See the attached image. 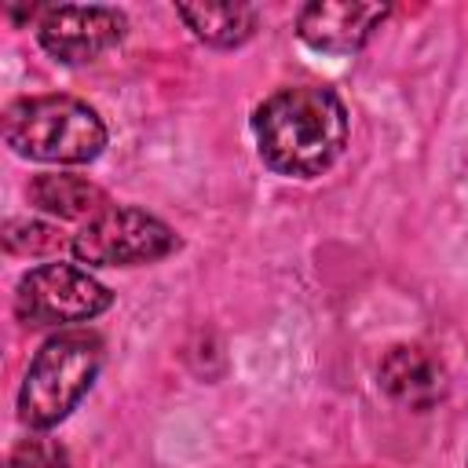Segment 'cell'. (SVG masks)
<instances>
[{
    "label": "cell",
    "mask_w": 468,
    "mask_h": 468,
    "mask_svg": "<svg viewBox=\"0 0 468 468\" xmlns=\"http://www.w3.org/2000/svg\"><path fill=\"white\" fill-rule=\"evenodd\" d=\"M260 161L289 179L322 176L347 146V110L336 91L292 84L267 95L252 113Z\"/></svg>",
    "instance_id": "6da1fadb"
},
{
    "label": "cell",
    "mask_w": 468,
    "mask_h": 468,
    "mask_svg": "<svg viewBox=\"0 0 468 468\" xmlns=\"http://www.w3.org/2000/svg\"><path fill=\"white\" fill-rule=\"evenodd\" d=\"M124 33H128V18L106 4H51L40 7L37 18L40 48L66 66H84L99 58L102 51L117 48Z\"/></svg>",
    "instance_id": "8992f818"
},
{
    "label": "cell",
    "mask_w": 468,
    "mask_h": 468,
    "mask_svg": "<svg viewBox=\"0 0 468 468\" xmlns=\"http://www.w3.org/2000/svg\"><path fill=\"white\" fill-rule=\"evenodd\" d=\"M29 201L40 208V212H51L58 219H91L99 216L102 208H110L106 194L80 179V176H66V172H48V176H37L29 183Z\"/></svg>",
    "instance_id": "30bf717a"
},
{
    "label": "cell",
    "mask_w": 468,
    "mask_h": 468,
    "mask_svg": "<svg viewBox=\"0 0 468 468\" xmlns=\"http://www.w3.org/2000/svg\"><path fill=\"white\" fill-rule=\"evenodd\" d=\"M4 143L29 161L88 165L106 146V124L73 95H33L7 106Z\"/></svg>",
    "instance_id": "7a4b0ae2"
},
{
    "label": "cell",
    "mask_w": 468,
    "mask_h": 468,
    "mask_svg": "<svg viewBox=\"0 0 468 468\" xmlns=\"http://www.w3.org/2000/svg\"><path fill=\"white\" fill-rule=\"evenodd\" d=\"M4 245L15 256H48V252L62 249V234L48 223H37V219H7Z\"/></svg>",
    "instance_id": "8fae6325"
},
{
    "label": "cell",
    "mask_w": 468,
    "mask_h": 468,
    "mask_svg": "<svg viewBox=\"0 0 468 468\" xmlns=\"http://www.w3.org/2000/svg\"><path fill=\"white\" fill-rule=\"evenodd\" d=\"M388 11H391L388 4H369V0H311L300 7L296 33L314 51L351 55L377 33Z\"/></svg>",
    "instance_id": "52a82bcc"
},
{
    "label": "cell",
    "mask_w": 468,
    "mask_h": 468,
    "mask_svg": "<svg viewBox=\"0 0 468 468\" xmlns=\"http://www.w3.org/2000/svg\"><path fill=\"white\" fill-rule=\"evenodd\" d=\"M377 380L384 388V395L413 413L431 410L442 395H446V369L442 362L420 347V344H395L380 366H377Z\"/></svg>",
    "instance_id": "ba28073f"
},
{
    "label": "cell",
    "mask_w": 468,
    "mask_h": 468,
    "mask_svg": "<svg viewBox=\"0 0 468 468\" xmlns=\"http://www.w3.org/2000/svg\"><path fill=\"white\" fill-rule=\"evenodd\" d=\"M99 366H102V340L91 329H66L44 340L18 388L22 424L44 431L66 420L69 410L95 384Z\"/></svg>",
    "instance_id": "3957f363"
},
{
    "label": "cell",
    "mask_w": 468,
    "mask_h": 468,
    "mask_svg": "<svg viewBox=\"0 0 468 468\" xmlns=\"http://www.w3.org/2000/svg\"><path fill=\"white\" fill-rule=\"evenodd\" d=\"M176 15L186 29L212 44V48H238L256 33L260 11L241 0H201V4H176Z\"/></svg>",
    "instance_id": "9c48e42d"
},
{
    "label": "cell",
    "mask_w": 468,
    "mask_h": 468,
    "mask_svg": "<svg viewBox=\"0 0 468 468\" xmlns=\"http://www.w3.org/2000/svg\"><path fill=\"white\" fill-rule=\"evenodd\" d=\"M113 303V292L73 263H44L18 278L15 314L29 325H80L102 314Z\"/></svg>",
    "instance_id": "5b68a950"
},
{
    "label": "cell",
    "mask_w": 468,
    "mask_h": 468,
    "mask_svg": "<svg viewBox=\"0 0 468 468\" xmlns=\"http://www.w3.org/2000/svg\"><path fill=\"white\" fill-rule=\"evenodd\" d=\"M69 249L84 267H139L172 256L179 238L165 219L143 208L110 205L73 234Z\"/></svg>",
    "instance_id": "277c9868"
},
{
    "label": "cell",
    "mask_w": 468,
    "mask_h": 468,
    "mask_svg": "<svg viewBox=\"0 0 468 468\" xmlns=\"http://www.w3.org/2000/svg\"><path fill=\"white\" fill-rule=\"evenodd\" d=\"M7 468H69V453L55 439H22L11 450Z\"/></svg>",
    "instance_id": "7c38bea8"
}]
</instances>
